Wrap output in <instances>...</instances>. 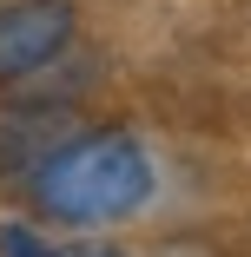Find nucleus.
<instances>
[{
    "mask_svg": "<svg viewBox=\"0 0 251 257\" xmlns=\"http://www.w3.org/2000/svg\"><path fill=\"white\" fill-rule=\"evenodd\" d=\"M27 198H33V211L46 224H73V231L119 224V218H132L152 198V159L119 125L79 132V139H60L27 172Z\"/></svg>",
    "mask_w": 251,
    "mask_h": 257,
    "instance_id": "nucleus-1",
    "label": "nucleus"
},
{
    "mask_svg": "<svg viewBox=\"0 0 251 257\" xmlns=\"http://www.w3.org/2000/svg\"><path fill=\"white\" fill-rule=\"evenodd\" d=\"M79 33L73 0H7L0 7V86L46 73Z\"/></svg>",
    "mask_w": 251,
    "mask_h": 257,
    "instance_id": "nucleus-2",
    "label": "nucleus"
},
{
    "mask_svg": "<svg viewBox=\"0 0 251 257\" xmlns=\"http://www.w3.org/2000/svg\"><path fill=\"white\" fill-rule=\"evenodd\" d=\"M53 112L46 106H33V112H14V119H0V165L7 172H33L46 152H53L60 139H53Z\"/></svg>",
    "mask_w": 251,
    "mask_h": 257,
    "instance_id": "nucleus-3",
    "label": "nucleus"
},
{
    "mask_svg": "<svg viewBox=\"0 0 251 257\" xmlns=\"http://www.w3.org/2000/svg\"><path fill=\"white\" fill-rule=\"evenodd\" d=\"M0 257H66L53 237H40L33 224H0Z\"/></svg>",
    "mask_w": 251,
    "mask_h": 257,
    "instance_id": "nucleus-4",
    "label": "nucleus"
},
{
    "mask_svg": "<svg viewBox=\"0 0 251 257\" xmlns=\"http://www.w3.org/2000/svg\"><path fill=\"white\" fill-rule=\"evenodd\" d=\"M73 257H126V250H106V244H99V250H73Z\"/></svg>",
    "mask_w": 251,
    "mask_h": 257,
    "instance_id": "nucleus-5",
    "label": "nucleus"
}]
</instances>
